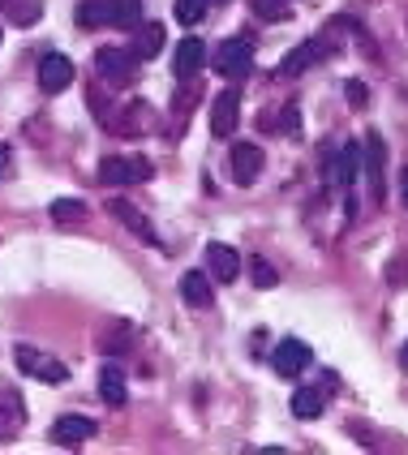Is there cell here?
I'll return each mask as SVG.
<instances>
[{"label":"cell","mask_w":408,"mask_h":455,"mask_svg":"<svg viewBox=\"0 0 408 455\" xmlns=\"http://www.w3.org/2000/svg\"><path fill=\"white\" fill-rule=\"evenodd\" d=\"M357 164H361V151L353 147V142H344V147L332 155V168H327V185H332L335 194H344V198H348V189L357 185Z\"/></svg>","instance_id":"5"},{"label":"cell","mask_w":408,"mask_h":455,"mask_svg":"<svg viewBox=\"0 0 408 455\" xmlns=\"http://www.w3.org/2000/svg\"><path fill=\"white\" fill-rule=\"evenodd\" d=\"M151 177V159H142V155H108L100 164V185H133V180H147Z\"/></svg>","instance_id":"4"},{"label":"cell","mask_w":408,"mask_h":455,"mask_svg":"<svg viewBox=\"0 0 408 455\" xmlns=\"http://www.w3.org/2000/svg\"><path fill=\"white\" fill-rule=\"evenodd\" d=\"M271 365H276V374H284V379H297L309 365V348L301 339H280L276 353H271Z\"/></svg>","instance_id":"10"},{"label":"cell","mask_w":408,"mask_h":455,"mask_svg":"<svg viewBox=\"0 0 408 455\" xmlns=\"http://www.w3.org/2000/svg\"><path fill=\"white\" fill-rule=\"evenodd\" d=\"M4 164H9V155H4V147H0V172H4Z\"/></svg>","instance_id":"31"},{"label":"cell","mask_w":408,"mask_h":455,"mask_svg":"<svg viewBox=\"0 0 408 455\" xmlns=\"http://www.w3.org/2000/svg\"><path fill=\"white\" fill-rule=\"evenodd\" d=\"M203 65H206V44L203 39H194V35H189V39H180L177 48H172V74H177L180 82H189Z\"/></svg>","instance_id":"9"},{"label":"cell","mask_w":408,"mask_h":455,"mask_svg":"<svg viewBox=\"0 0 408 455\" xmlns=\"http://www.w3.org/2000/svg\"><path fill=\"white\" fill-rule=\"evenodd\" d=\"M348 95H353V103H365V91H361L357 82H348Z\"/></svg>","instance_id":"29"},{"label":"cell","mask_w":408,"mask_h":455,"mask_svg":"<svg viewBox=\"0 0 408 455\" xmlns=\"http://www.w3.org/2000/svg\"><path fill=\"white\" fill-rule=\"evenodd\" d=\"M365 177H370V198L374 203H383V159H387V151H383V138L379 133H365Z\"/></svg>","instance_id":"12"},{"label":"cell","mask_w":408,"mask_h":455,"mask_svg":"<svg viewBox=\"0 0 408 455\" xmlns=\"http://www.w3.org/2000/svg\"><path fill=\"white\" fill-rule=\"evenodd\" d=\"M133 69H138V56L129 48H100L95 52V74H100L108 86H129V82H133Z\"/></svg>","instance_id":"3"},{"label":"cell","mask_w":408,"mask_h":455,"mask_svg":"<svg viewBox=\"0 0 408 455\" xmlns=\"http://www.w3.org/2000/svg\"><path fill=\"white\" fill-rule=\"evenodd\" d=\"M387 275H391V283H404V279H408V267H404V258H396Z\"/></svg>","instance_id":"28"},{"label":"cell","mask_w":408,"mask_h":455,"mask_svg":"<svg viewBox=\"0 0 408 455\" xmlns=\"http://www.w3.org/2000/svg\"><path fill=\"white\" fill-rule=\"evenodd\" d=\"M100 400L103 404H112V408H121L129 400V382L116 365H103L100 370Z\"/></svg>","instance_id":"17"},{"label":"cell","mask_w":408,"mask_h":455,"mask_svg":"<svg viewBox=\"0 0 408 455\" xmlns=\"http://www.w3.org/2000/svg\"><path fill=\"white\" fill-rule=\"evenodd\" d=\"M250 9H254L258 18H267V22H284V18H292V13H288V0H250Z\"/></svg>","instance_id":"25"},{"label":"cell","mask_w":408,"mask_h":455,"mask_svg":"<svg viewBox=\"0 0 408 455\" xmlns=\"http://www.w3.org/2000/svg\"><path fill=\"white\" fill-rule=\"evenodd\" d=\"M138 22H142V0H112V26L133 30Z\"/></svg>","instance_id":"23"},{"label":"cell","mask_w":408,"mask_h":455,"mask_svg":"<svg viewBox=\"0 0 408 455\" xmlns=\"http://www.w3.org/2000/svg\"><path fill=\"white\" fill-rule=\"evenodd\" d=\"M236 121H241V95H236V91L215 95V103H211V133H215V138H232Z\"/></svg>","instance_id":"8"},{"label":"cell","mask_w":408,"mask_h":455,"mask_svg":"<svg viewBox=\"0 0 408 455\" xmlns=\"http://www.w3.org/2000/svg\"><path fill=\"white\" fill-rule=\"evenodd\" d=\"M52 220L56 224H77V220H86V203L82 198H56L52 203Z\"/></svg>","instance_id":"24"},{"label":"cell","mask_w":408,"mask_h":455,"mask_svg":"<svg viewBox=\"0 0 408 455\" xmlns=\"http://www.w3.org/2000/svg\"><path fill=\"white\" fill-rule=\"evenodd\" d=\"M250 65H254V44L245 39V35H232V39H224L220 48H215V56H211V69L220 77H245L250 74Z\"/></svg>","instance_id":"1"},{"label":"cell","mask_w":408,"mask_h":455,"mask_svg":"<svg viewBox=\"0 0 408 455\" xmlns=\"http://www.w3.org/2000/svg\"><path fill=\"white\" fill-rule=\"evenodd\" d=\"M69 82H74V60L60 56V52H48L39 60V86H44V95H60Z\"/></svg>","instance_id":"6"},{"label":"cell","mask_w":408,"mask_h":455,"mask_svg":"<svg viewBox=\"0 0 408 455\" xmlns=\"http://www.w3.org/2000/svg\"><path fill=\"white\" fill-rule=\"evenodd\" d=\"M95 421L91 417H56V426H52V443H60V447H77V443H86V438H95Z\"/></svg>","instance_id":"13"},{"label":"cell","mask_w":408,"mask_h":455,"mask_svg":"<svg viewBox=\"0 0 408 455\" xmlns=\"http://www.w3.org/2000/svg\"><path fill=\"white\" fill-rule=\"evenodd\" d=\"M26 426V404L13 387H0V443H13Z\"/></svg>","instance_id":"7"},{"label":"cell","mask_w":408,"mask_h":455,"mask_svg":"<svg viewBox=\"0 0 408 455\" xmlns=\"http://www.w3.org/2000/svg\"><path fill=\"white\" fill-rule=\"evenodd\" d=\"M206 267H211V275L220 279V283H232V279L241 275V253L224 245V241H211L206 245Z\"/></svg>","instance_id":"11"},{"label":"cell","mask_w":408,"mask_h":455,"mask_svg":"<svg viewBox=\"0 0 408 455\" xmlns=\"http://www.w3.org/2000/svg\"><path fill=\"white\" fill-rule=\"evenodd\" d=\"M400 361H404V370H408V344H404V353H400Z\"/></svg>","instance_id":"32"},{"label":"cell","mask_w":408,"mask_h":455,"mask_svg":"<svg viewBox=\"0 0 408 455\" xmlns=\"http://www.w3.org/2000/svg\"><path fill=\"white\" fill-rule=\"evenodd\" d=\"M254 283L258 288H276V271H271V262L254 258Z\"/></svg>","instance_id":"27"},{"label":"cell","mask_w":408,"mask_h":455,"mask_svg":"<svg viewBox=\"0 0 408 455\" xmlns=\"http://www.w3.org/2000/svg\"><path fill=\"white\" fill-rule=\"evenodd\" d=\"M13 26H35L44 18V0H0Z\"/></svg>","instance_id":"21"},{"label":"cell","mask_w":408,"mask_h":455,"mask_svg":"<svg viewBox=\"0 0 408 455\" xmlns=\"http://www.w3.org/2000/svg\"><path fill=\"white\" fill-rule=\"evenodd\" d=\"M164 39H168V30L159 22H138L133 26V48L129 52H133L138 60H155V56L164 52Z\"/></svg>","instance_id":"15"},{"label":"cell","mask_w":408,"mask_h":455,"mask_svg":"<svg viewBox=\"0 0 408 455\" xmlns=\"http://www.w3.org/2000/svg\"><path fill=\"white\" fill-rule=\"evenodd\" d=\"M103 22H112V0H82L77 4V26L82 30H95Z\"/></svg>","instance_id":"22"},{"label":"cell","mask_w":408,"mask_h":455,"mask_svg":"<svg viewBox=\"0 0 408 455\" xmlns=\"http://www.w3.org/2000/svg\"><path fill=\"white\" fill-rule=\"evenodd\" d=\"M258 172H262V151L254 142H236L232 147V177H236V185H254Z\"/></svg>","instance_id":"14"},{"label":"cell","mask_w":408,"mask_h":455,"mask_svg":"<svg viewBox=\"0 0 408 455\" xmlns=\"http://www.w3.org/2000/svg\"><path fill=\"white\" fill-rule=\"evenodd\" d=\"M13 356H18V370H22L26 379H39V382H65V379H69L65 361L39 353V348H30V344H18V348H13Z\"/></svg>","instance_id":"2"},{"label":"cell","mask_w":408,"mask_h":455,"mask_svg":"<svg viewBox=\"0 0 408 455\" xmlns=\"http://www.w3.org/2000/svg\"><path fill=\"white\" fill-rule=\"evenodd\" d=\"M203 13H206V0H177V22L194 26L203 22Z\"/></svg>","instance_id":"26"},{"label":"cell","mask_w":408,"mask_h":455,"mask_svg":"<svg viewBox=\"0 0 408 455\" xmlns=\"http://www.w3.org/2000/svg\"><path fill=\"white\" fill-rule=\"evenodd\" d=\"M400 198H404V206H408V168L400 172Z\"/></svg>","instance_id":"30"},{"label":"cell","mask_w":408,"mask_h":455,"mask_svg":"<svg viewBox=\"0 0 408 455\" xmlns=\"http://www.w3.org/2000/svg\"><path fill=\"white\" fill-rule=\"evenodd\" d=\"M108 211H112V215H116V220H121V224H125L129 232H138L142 241H151V245H159L155 228L147 224V215H142V211H138L133 203H125V198H112V203H108Z\"/></svg>","instance_id":"16"},{"label":"cell","mask_w":408,"mask_h":455,"mask_svg":"<svg viewBox=\"0 0 408 455\" xmlns=\"http://www.w3.org/2000/svg\"><path fill=\"white\" fill-rule=\"evenodd\" d=\"M288 408H292V417L314 421V417L327 408V400H323V391H318V387H297V391H292V404H288Z\"/></svg>","instance_id":"18"},{"label":"cell","mask_w":408,"mask_h":455,"mask_svg":"<svg viewBox=\"0 0 408 455\" xmlns=\"http://www.w3.org/2000/svg\"><path fill=\"white\" fill-rule=\"evenodd\" d=\"M180 297H185V305H194V309L211 305V283H206L203 271H185L180 275Z\"/></svg>","instance_id":"20"},{"label":"cell","mask_w":408,"mask_h":455,"mask_svg":"<svg viewBox=\"0 0 408 455\" xmlns=\"http://www.w3.org/2000/svg\"><path fill=\"white\" fill-rule=\"evenodd\" d=\"M314 60H318V44H314V39H306V44H297V48L280 60V74L284 77H297V74H306Z\"/></svg>","instance_id":"19"}]
</instances>
